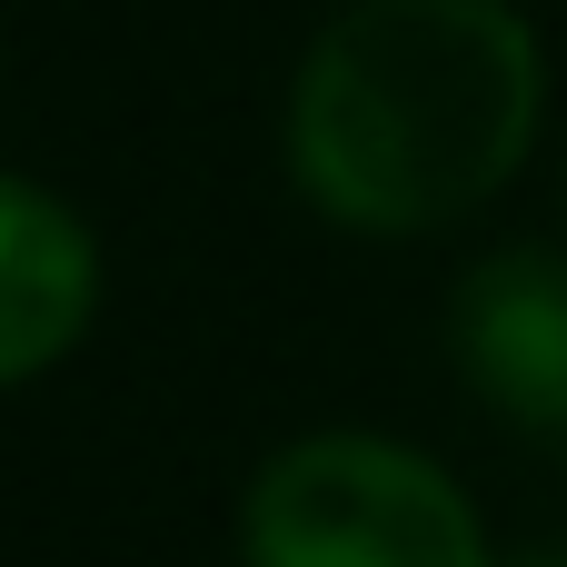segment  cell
Wrapping results in <instances>:
<instances>
[{"label":"cell","instance_id":"1","mask_svg":"<svg viewBox=\"0 0 567 567\" xmlns=\"http://www.w3.org/2000/svg\"><path fill=\"white\" fill-rule=\"evenodd\" d=\"M548 110L538 30L508 0H349L289 80L279 159L359 239H429L488 209Z\"/></svg>","mask_w":567,"mask_h":567},{"label":"cell","instance_id":"2","mask_svg":"<svg viewBox=\"0 0 567 567\" xmlns=\"http://www.w3.org/2000/svg\"><path fill=\"white\" fill-rule=\"evenodd\" d=\"M239 567H498L458 478L369 429H309L259 458Z\"/></svg>","mask_w":567,"mask_h":567},{"label":"cell","instance_id":"3","mask_svg":"<svg viewBox=\"0 0 567 567\" xmlns=\"http://www.w3.org/2000/svg\"><path fill=\"white\" fill-rule=\"evenodd\" d=\"M449 359L518 439H567V259L558 249H488L478 269H458Z\"/></svg>","mask_w":567,"mask_h":567},{"label":"cell","instance_id":"4","mask_svg":"<svg viewBox=\"0 0 567 567\" xmlns=\"http://www.w3.org/2000/svg\"><path fill=\"white\" fill-rule=\"evenodd\" d=\"M100 319V239L70 199L0 169V389L60 369Z\"/></svg>","mask_w":567,"mask_h":567},{"label":"cell","instance_id":"5","mask_svg":"<svg viewBox=\"0 0 567 567\" xmlns=\"http://www.w3.org/2000/svg\"><path fill=\"white\" fill-rule=\"evenodd\" d=\"M498 567H567V548H528V558H498Z\"/></svg>","mask_w":567,"mask_h":567},{"label":"cell","instance_id":"6","mask_svg":"<svg viewBox=\"0 0 567 567\" xmlns=\"http://www.w3.org/2000/svg\"><path fill=\"white\" fill-rule=\"evenodd\" d=\"M558 199H567V179H558Z\"/></svg>","mask_w":567,"mask_h":567}]
</instances>
